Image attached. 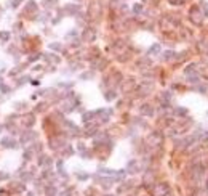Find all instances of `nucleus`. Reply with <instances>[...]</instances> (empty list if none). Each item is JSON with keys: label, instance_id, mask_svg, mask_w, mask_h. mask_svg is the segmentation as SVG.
Masks as SVG:
<instances>
[{"label": "nucleus", "instance_id": "nucleus-1", "mask_svg": "<svg viewBox=\"0 0 208 196\" xmlns=\"http://www.w3.org/2000/svg\"><path fill=\"white\" fill-rule=\"evenodd\" d=\"M190 19H192L195 24H200L202 19H203V13H202L200 7H192L190 8Z\"/></svg>", "mask_w": 208, "mask_h": 196}, {"label": "nucleus", "instance_id": "nucleus-2", "mask_svg": "<svg viewBox=\"0 0 208 196\" xmlns=\"http://www.w3.org/2000/svg\"><path fill=\"white\" fill-rule=\"evenodd\" d=\"M167 193H168V186L165 183L157 185L155 188H154V196H163V195H167Z\"/></svg>", "mask_w": 208, "mask_h": 196}, {"label": "nucleus", "instance_id": "nucleus-3", "mask_svg": "<svg viewBox=\"0 0 208 196\" xmlns=\"http://www.w3.org/2000/svg\"><path fill=\"white\" fill-rule=\"evenodd\" d=\"M2 145H3L5 148H16V142L13 138H10V137H5V138L2 140Z\"/></svg>", "mask_w": 208, "mask_h": 196}, {"label": "nucleus", "instance_id": "nucleus-4", "mask_svg": "<svg viewBox=\"0 0 208 196\" xmlns=\"http://www.w3.org/2000/svg\"><path fill=\"white\" fill-rule=\"evenodd\" d=\"M149 108H151V106H147V105H146V106H142V114H147V116H152V113H154V111L152 110H149Z\"/></svg>", "mask_w": 208, "mask_h": 196}, {"label": "nucleus", "instance_id": "nucleus-5", "mask_svg": "<svg viewBox=\"0 0 208 196\" xmlns=\"http://www.w3.org/2000/svg\"><path fill=\"white\" fill-rule=\"evenodd\" d=\"M50 162H51V161H50V158H43V156H42L40 161H38V164H40V166H43V164H45V166H50Z\"/></svg>", "mask_w": 208, "mask_h": 196}, {"label": "nucleus", "instance_id": "nucleus-6", "mask_svg": "<svg viewBox=\"0 0 208 196\" xmlns=\"http://www.w3.org/2000/svg\"><path fill=\"white\" fill-rule=\"evenodd\" d=\"M24 124H26V125H32L34 124V116H26V117H24Z\"/></svg>", "mask_w": 208, "mask_h": 196}, {"label": "nucleus", "instance_id": "nucleus-7", "mask_svg": "<svg viewBox=\"0 0 208 196\" xmlns=\"http://www.w3.org/2000/svg\"><path fill=\"white\" fill-rule=\"evenodd\" d=\"M45 193H47V195H48V196H53V195H55V193H56V188H53V186H50V188H47V190H45Z\"/></svg>", "mask_w": 208, "mask_h": 196}, {"label": "nucleus", "instance_id": "nucleus-8", "mask_svg": "<svg viewBox=\"0 0 208 196\" xmlns=\"http://www.w3.org/2000/svg\"><path fill=\"white\" fill-rule=\"evenodd\" d=\"M0 39H2V40H8L10 34H8V32H0Z\"/></svg>", "mask_w": 208, "mask_h": 196}, {"label": "nucleus", "instance_id": "nucleus-9", "mask_svg": "<svg viewBox=\"0 0 208 196\" xmlns=\"http://www.w3.org/2000/svg\"><path fill=\"white\" fill-rule=\"evenodd\" d=\"M159 50H160V45H159V44H155L152 48L149 50V53H155V52H159Z\"/></svg>", "mask_w": 208, "mask_h": 196}, {"label": "nucleus", "instance_id": "nucleus-10", "mask_svg": "<svg viewBox=\"0 0 208 196\" xmlns=\"http://www.w3.org/2000/svg\"><path fill=\"white\" fill-rule=\"evenodd\" d=\"M170 3H173V5H182V3H184V0H170Z\"/></svg>", "mask_w": 208, "mask_h": 196}, {"label": "nucleus", "instance_id": "nucleus-11", "mask_svg": "<svg viewBox=\"0 0 208 196\" xmlns=\"http://www.w3.org/2000/svg\"><path fill=\"white\" fill-rule=\"evenodd\" d=\"M106 98H107V100H114L115 93H114V92H109V93H106Z\"/></svg>", "mask_w": 208, "mask_h": 196}, {"label": "nucleus", "instance_id": "nucleus-12", "mask_svg": "<svg viewBox=\"0 0 208 196\" xmlns=\"http://www.w3.org/2000/svg\"><path fill=\"white\" fill-rule=\"evenodd\" d=\"M141 10H142V7H141V5H136V7H134V12H136V13H139Z\"/></svg>", "mask_w": 208, "mask_h": 196}, {"label": "nucleus", "instance_id": "nucleus-13", "mask_svg": "<svg viewBox=\"0 0 208 196\" xmlns=\"http://www.w3.org/2000/svg\"><path fill=\"white\" fill-rule=\"evenodd\" d=\"M176 113H178V114H181V116H182V114H186L187 111H186V110H176Z\"/></svg>", "mask_w": 208, "mask_h": 196}, {"label": "nucleus", "instance_id": "nucleus-14", "mask_svg": "<svg viewBox=\"0 0 208 196\" xmlns=\"http://www.w3.org/2000/svg\"><path fill=\"white\" fill-rule=\"evenodd\" d=\"M0 132H2V125H0Z\"/></svg>", "mask_w": 208, "mask_h": 196}]
</instances>
